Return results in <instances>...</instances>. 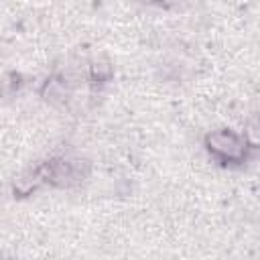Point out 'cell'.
Returning a JSON list of instances; mask_svg holds the SVG:
<instances>
[{
    "label": "cell",
    "instance_id": "4",
    "mask_svg": "<svg viewBox=\"0 0 260 260\" xmlns=\"http://www.w3.org/2000/svg\"><path fill=\"white\" fill-rule=\"evenodd\" d=\"M112 75H114V67H112V63L106 57H98V59H93L89 63V77H91V81L106 83V81L112 79Z\"/></svg>",
    "mask_w": 260,
    "mask_h": 260
},
{
    "label": "cell",
    "instance_id": "2",
    "mask_svg": "<svg viewBox=\"0 0 260 260\" xmlns=\"http://www.w3.org/2000/svg\"><path fill=\"white\" fill-rule=\"evenodd\" d=\"M39 173H41L43 181L57 185V187H69L83 177L81 160H69V158H53V160L41 165Z\"/></svg>",
    "mask_w": 260,
    "mask_h": 260
},
{
    "label": "cell",
    "instance_id": "5",
    "mask_svg": "<svg viewBox=\"0 0 260 260\" xmlns=\"http://www.w3.org/2000/svg\"><path fill=\"white\" fill-rule=\"evenodd\" d=\"M242 136H244L248 148H260V118L258 116H254L246 122Z\"/></svg>",
    "mask_w": 260,
    "mask_h": 260
},
{
    "label": "cell",
    "instance_id": "3",
    "mask_svg": "<svg viewBox=\"0 0 260 260\" xmlns=\"http://www.w3.org/2000/svg\"><path fill=\"white\" fill-rule=\"evenodd\" d=\"M39 95L51 106H57V108L65 106L67 100H69V83L61 75H51L49 79L43 81V85L39 89Z\"/></svg>",
    "mask_w": 260,
    "mask_h": 260
},
{
    "label": "cell",
    "instance_id": "1",
    "mask_svg": "<svg viewBox=\"0 0 260 260\" xmlns=\"http://www.w3.org/2000/svg\"><path fill=\"white\" fill-rule=\"evenodd\" d=\"M203 144L211 156H215L221 162H242L248 152V144L242 134L230 130V128H219L211 130L205 134Z\"/></svg>",
    "mask_w": 260,
    "mask_h": 260
}]
</instances>
